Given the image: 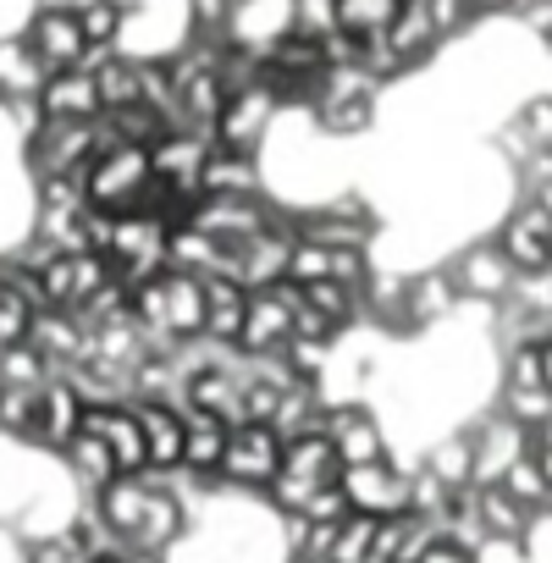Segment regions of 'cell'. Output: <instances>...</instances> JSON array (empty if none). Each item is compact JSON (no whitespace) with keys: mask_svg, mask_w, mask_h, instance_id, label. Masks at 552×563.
<instances>
[{"mask_svg":"<svg viewBox=\"0 0 552 563\" xmlns=\"http://www.w3.org/2000/svg\"><path fill=\"white\" fill-rule=\"evenodd\" d=\"M276 122H283V100H276V89L260 78L249 89H232L227 106H221V122H216V150H238V155H265Z\"/></svg>","mask_w":552,"mask_h":563,"instance_id":"obj_1","label":"cell"},{"mask_svg":"<svg viewBox=\"0 0 552 563\" xmlns=\"http://www.w3.org/2000/svg\"><path fill=\"white\" fill-rule=\"evenodd\" d=\"M276 470H283V437H276V426L243 420L227 431V459H221L216 481H227L238 492H265L276 481Z\"/></svg>","mask_w":552,"mask_h":563,"instance_id":"obj_2","label":"cell"},{"mask_svg":"<svg viewBox=\"0 0 552 563\" xmlns=\"http://www.w3.org/2000/svg\"><path fill=\"white\" fill-rule=\"evenodd\" d=\"M150 183H155V161H150V150H139V144H122V150H111V155H100V161L84 166V194H89V205H106V210H117V216L133 210Z\"/></svg>","mask_w":552,"mask_h":563,"instance_id":"obj_3","label":"cell"},{"mask_svg":"<svg viewBox=\"0 0 552 563\" xmlns=\"http://www.w3.org/2000/svg\"><path fill=\"white\" fill-rule=\"evenodd\" d=\"M448 271H453L459 294H464L470 305H503V299L514 294V282H519V271H514V260L497 249V238L464 243V249L448 260Z\"/></svg>","mask_w":552,"mask_h":563,"instance_id":"obj_4","label":"cell"},{"mask_svg":"<svg viewBox=\"0 0 552 563\" xmlns=\"http://www.w3.org/2000/svg\"><path fill=\"white\" fill-rule=\"evenodd\" d=\"M338 486H343L349 508H354V514H371V519H387V514H404V508H409V470L393 464V459L343 464V470H338Z\"/></svg>","mask_w":552,"mask_h":563,"instance_id":"obj_5","label":"cell"},{"mask_svg":"<svg viewBox=\"0 0 552 563\" xmlns=\"http://www.w3.org/2000/svg\"><path fill=\"white\" fill-rule=\"evenodd\" d=\"M294 299H299L294 282L254 288V294H249L243 332H238V349H243V354H276V349H283V343L294 338Z\"/></svg>","mask_w":552,"mask_h":563,"instance_id":"obj_6","label":"cell"},{"mask_svg":"<svg viewBox=\"0 0 552 563\" xmlns=\"http://www.w3.org/2000/svg\"><path fill=\"white\" fill-rule=\"evenodd\" d=\"M497 249L514 260L519 276H541V271L552 265V216H547L541 205L519 199V205L503 216V227H497Z\"/></svg>","mask_w":552,"mask_h":563,"instance_id":"obj_7","label":"cell"},{"mask_svg":"<svg viewBox=\"0 0 552 563\" xmlns=\"http://www.w3.org/2000/svg\"><path fill=\"white\" fill-rule=\"evenodd\" d=\"M23 34H29L34 56H40L51 73L84 67V56H89V40H84V29H78V12H67V7H34V18L23 23Z\"/></svg>","mask_w":552,"mask_h":563,"instance_id":"obj_8","label":"cell"},{"mask_svg":"<svg viewBox=\"0 0 552 563\" xmlns=\"http://www.w3.org/2000/svg\"><path fill=\"white\" fill-rule=\"evenodd\" d=\"M327 437H332V448H338V464L393 459V453H387V431H382V420H376V409H371L365 398L327 409Z\"/></svg>","mask_w":552,"mask_h":563,"instance_id":"obj_9","label":"cell"},{"mask_svg":"<svg viewBox=\"0 0 552 563\" xmlns=\"http://www.w3.org/2000/svg\"><path fill=\"white\" fill-rule=\"evenodd\" d=\"M84 431V398L67 376H51L40 387V420H34V453L56 459L73 437Z\"/></svg>","mask_w":552,"mask_h":563,"instance_id":"obj_10","label":"cell"},{"mask_svg":"<svg viewBox=\"0 0 552 563\" xmlns=\"http://www.w3.org/2000/svg\"><path fill=\"white\" fill-rule=\"evenodd\" d=\"M84 431H95L111 448V459H117L122 475L150 470V448H144V426H139L133 404H100V409L84 404Z\"/></svg>","mask_w":552,"mask_h":563,"instance_id":"obj_11","label":"cell"},{"mask_svg":"<svg viewBox=\"0 0 552 563\" xmlns=\"http://www.w3.org/2000/svg\"><path fill=\"white\" fill-rule=\"evenodd\" d=\"M464 310V294L448 265H426V271H409V316H415V332H431V327H448L459 321Z\"/></svg>","mask_w":552,"mask_h":563,"instance_id":"obj_12","label":"cell"},{"mask_svg":"<svg viewBox=\"0 0 552 563\" xmlns=\"http://www.w3.org/2000/svg\"><path fill=\"white\" fill-rule=\"evenodd\" d=\"M40 111L45 122H95L106 106H100V84L89 67H67V73H51L45 89H40Z\"/></svg>","mask_w":552,"mask_h":563,"instance_id":"obj_13","label":"cell"},{"mask_svg":"<svg viewBox=\"0 0 552 563\" xmlns=\"http://www.w3.org/2000/svg\"><path fill=\"white\" fill-rule=\"evenodd\" d=\"M199 194L205 199H249V194H271V188H265L260 155H238V150H216L210 144L205 172H199Z\"/></svg>","mask_w":552,"mask_h":563,"instance_id":"obj_14","label":"cell"},{"mask_svg":"<svg viewBox=\"0 0 552 563\" xmlns=\"http://www.w3.org/2000/svg\"><path fill=\"white\" fill-rule=\"evenodd\" d=\"M387 45H393L398 78H409V73H420L426 62H437V51H442V34L431 29V18H426V7H420V0H404V7H398V18H393V29H387Z\"/></svg>","mask_w":552,"mask_h":563,"instance_id":"obj_15","label":"cell"},{"mask_svg":"<svg viewBox=\"0 0 552 563\" xmlns=\"http://www.w3.org/2000/svg\"><path fill=\"white\" fill-rule=\"evenodd\" d=\"M51 67L34 56L29 34L23 29H7L0 34V106H12V100H40Z\"/></svg>","mask_w":552,"mask_h":563,"instance_id":"obj_16","label":"cell"},{"mask_svg":"<svg viewBox=\"0 0 552 563\" xmlns=\"http://www.w3.org/2000/svg\"><path fill=\"white\" fill-rule=\"evenodd\" d=\"M183 404H188L194 415H216V420H227V426H243V382H238L232 371H221V365L194 371L188 387H183Z\"/></svg>","mask_w":552,"mask_h":563,"instance_id":"obj_17","label":"cell"},{"mask_svg":"<svg viewBox=\"0 0 552 563\" xmlns=\"http://www.w3.org/2000/svg\"><path fill=\"white\" fill-rule=\"evenodd\" d=\"M133 415H139V426H144L150 470H177V464H183V409L155 404V398H133Z\"/></svg>","mask_w":552,"mask_h":563,"instance_id":"obj_18","label":"cell"},{"mask_svg":"<svg viewBox=\"0 0 552 563\" xmlns=\"http://www.w3.org/2000/svg\"><path fill=\"white\" fill-rule=\"evenodd\" d=\"M243 316H249V288H243V282H232V276H221V271H210L205 276V338L238 343Z\"/></svg>","mask_w":552,"mask_h":563,"instance_id":"obj_19","label":"cell"},{"mask_svg":"<svg viewBox=\"0 0 552 563\" xmlns=\"http://www.w3.org/2000/svg\"><path fill=\"white\" fill-rule=\"evenodd\" d=\"M227 431H232L227 420L183 409V470H194V475H221V459H227Z\"/></svg>","mask_w":552,"mask_h":563,"instance_id":"obj_20","label":"cell"},{"mask_svg":"<svg viewBox=\"0 0 552 563\" xmlns=\"http://www.w3.org/2000/svg\"><path fill=\"white\" fill-rule=\"evenodd\" d=\"M338 448H332V437L327 431H310V437H288L283 442V475H299V481H310V486H327V481H338Z\"/></svg>","mask_w":552,"mask_h":563,"instance_id":"obj_21","label":"cell"},{"mask_svg":"<svg viewBox=\"0 0 552 563\" xmlns=\"http://www.w3.org/2000/svg\"><path fill=\"white\" fill-rule=\"evenodd\" d=\"M95 503H100V514H106V525L122 536V547H128V536L139 530V519H144V508H150V481H144V470L139 475H117L106 492H95Z\"/></svg>","mask_w":552,"mask_h":563,"instance_id":"obj_22","label":"cell"},{"mask_svg":"<svg viewBox=\"0 0 552 563\" xmlns=\"http://www.w3.org/2000/svg\"><path fill=\"white\" fill-rule=\"evenodd\" d=\"M95 84H100V106L106 111H122V106H144V56H106L95 67Z\"/></svg>","mask_w":552,"mask_h":563,"instance_id":"obj_23","label":"cell"},{"mask_svg":"<svg viewBox=\"0 0 552 563\" xmlns=\"http://www.w3.org/2000/svg\"><path fill=\"white\" fill-rule=\"evenodd\" d=\"M470 503H475V519H481L486 536H497V541H525L530 514H525L503 486H470Z\"/></svg>","mask_w":552,"mask_h":563,"instance_id":"obj_24","label":"cell"},{"mask_svg":"<svg viewBox=\"0 0 552 563\" xmlns=\"http://www.w3.org/2000/svg\"><path fill=\"white\" fill-rule=\"evenodd\" d=\"M420 464H426L442 486H453V492L475 486V448H470V431H448V437H437V442L426 448Z\"/></svg>","mask_w":552,"mask_h":563,"instance_id":"obj_25","label":"cell"},{"mask_svg":"<svg viewBox=\"0 0 552 563\" xmlns=\"http://www.w3.org/2000/svg\"><path fill=\"white\" fill-rule=\"evenodd\" d=\"M221 243L216 238H205L199 227H172L166 232V271H188V276H210V271H221Z\"/></svg>","mask_w":552,"mask_h":563,"instance_id":"obj_26","label":"cell"},{"mask_svg":"<svg viewBox=\"0 0 552 563\" xmlns=\"http://www.w3.org/2000/svg\"><path fill=\"white\" fill-rule=\"evenodd\" d=\"M530 519H541V514H552V486H547V475H541V464H536V453H519L508 470H503V481H497Z\"/></svg>","mask_w":552,"mask_h":563,"instance_id":"obj_27","label":"cell"},{"mask_svg":"<svg viewBox=\"0 0 552 563\" xmlns=\"http://www.w3.org/2000/svg\"><path fill=\"white\" fill-rule=\"evenodd\" d=\"M497 415H508L530 437H547L552 431V393L547 387H497Z\"/></svg>","mask_w":552,"mask_h":563,"instance_id":"obj_28","label":"cell"},{"mask_svg":"<svg viewBox=\"0 0 552 563\" xmlns=\"http://www.w3.org/2000/svg\"><path fill=\"white\" fill-rule=\"evenodd\" d=\"M73 12H78V29H84L89 45H106V51L122 45V29H128V7H122V0H78Z\"/></svg>","mask_w":552,"mask_h":563,"instance_id":"obj_29","label":"cell"},{"mask_svg":"<svg viewBox=\"0 0 552 563\" xmlns=\"http://www.w3.org/2000/svg\"><path fill=\"white\" fill-rule=\"evenodd\" d=\"M56 371L45 365V354L40 349H29V343H12V349H0V387H45Z\"/></svg>","mask_w":552,"mask_h":563,"instance_id":"obj_30","label":"cell"},{"mask_svg":"<svg viewBox=\"0 0 552 563\" xmlns=\"http://www.w3.org/2000/svg\"><path fill=\"white\" fill-rule=\"evenodd\" d=\"M371 558H376V519L371 514H349L338 525V541H332L327 563H371Z\"/></svg>","mask_w":552,"mask_h":563,"instance_id":"obj_31","label":"cell"},{"mask_svg":"<svg viewBox=\"0 0 552 563\" xmlns=\"http://www.w3.org/2000/svg\"><path fill=\"white\" fill-rule=\"evenodd\" d=\"M398 7H404V0H338V29H349V34H382V29H393Z\"/></svg>","mask_w":552,"mask_h":563,"instance_id":"obj_32","label":"cell"},{"mask_svg":"<svg viewBox=\"0 0 552 563\" xmlns=\"http://www.w3.org/2000/svg\"><path fill=\"white\" fill-rule=\"evenodd\" d=\"M514 122H519V133H525V144L536 155H552V95H530L514 111Z\"/></svg>","mask_w":552,"mask_h":563,"instance_id":"obj_33","label":"cell"},{"mask_svg":"<svg viewBox=\"0 0 552 563\" xmlns=\"http://www.w3.org/2000/svg\"><path fill=\"white\" fill-rule=\"evenodd\" d=\"M288 29L310 34V40H327L338 29V0H288Z\"/></svg>","mask_w":552,"mask_h":563,"instance_id":"obj_34","label":"cell"},{"mask_svg":"<svg viewBox=\"0 0 552 563\" xmlns=\"http://www.w3.org/2000/svg\"><path fill=\"white\" fill-rule=\"evenodd\" d=\"M420 7H426V18H431V29L442 34V45L448 40H459L470 23H475V12L464 7V0H420Z\"/></svg>","mask_w":552,"mask_h":563,"instance_id":"obj_35","label":"cell"},{"mask_svg":"<svg viewBox=\"0 0 552 563\" xmlns=\"http://www.w3.org/2000/svg\"><path fill=\"white\" fill-rule=\"evenodd\" d=\"M349 514H354V508H349V497H343L338 481L316 486V497H310V508H305V519H316V525H343Z\"/></svg>","mask_w":552,"mask_h":563,"instance_id":"obj_36","label":"cell"},{"mask_svg":"<svg viewBox=\"0 0 552 563\" xmlns=\"http://www.w3.org/2000/svg\"><path fill=\"white\" fill-rule=\"evenodd\" d=\"M420 563H475V552L442 536V541H431V547H426V558H420Z\"/></svg>","mask_w":552,"mask_h":563,"instance_id":"obj_37","label":"cell"},{"mask_svg":"<svg viewBox=\"0 0 552 563\" xmlns=\"http://www.w3.org/2000/svg\"><path fill=\"white\" fill-rule=\"evenodd\" d=\"M464 7L475 12V23L481 18H508V0H464Z\"/></svg>","mask_w":552,"mask_h":563,"instance_id":"obj_38","label":"cell"},{"mask_svg":"<svg viewBox=\"0 0 552 563\" xmlns=\"http://www.w3.org/2000/svg\"><path fill=\"white\" fill-rule=\"evenodd\" d=\"M530 453H536V464H541V475H547V486H552V431H547V437H536V448H530Z\"/></svg>","mask_w":552,"mask_h":563,"instance_id":"obj_39","label":"cell"},{"mask_svg":"<svg viewBox=\"0 0 552 563\" xmlns=\"http://www.w3.org/2000/svg\"><path fill=\"white\" fill-rule=\"evenodd\" d=\"M536 354H541V387L552 393V338H547V343H536Z\"/></svg>","mask_w":552,"mask_h":563,"instance_id":"obj_40","label":"cell"},{"mask_svg":"<svg viewBox=\"0 0 552 563\" xmlns=\"http://www.w3.org/2000/svg\"><path fill=\"white\" fill-rule=\"evenodd\" d=\"M525 199H530V205H541V210H547V216H552V183H541V188H530V194H525Z\"/></svg>","mask_w":552,"mask_h":563,"instance_id":"obj_41","label":"cell"},{"mask_svg":"<svg viewBox=\"0 0 552 563\" xmlns=\"http://www.w3.org/2000/svg\"><path fill=\"white\" fill-rule=\"evenodd\" d=\"M530 7H536V0H508V18H525Z\"/></svg>","mask_w":552,"mask_h":563,"instance_id":"obj_42","label":"cell"},{"mask_svg":"<svg viewBox=\"0 0 552 563\" xmlns=\"http://www.w3.org/2000/svg\"><path fill=\"white\" fill-rule=\"evenodd\" d=\"M89 563H128L122 552H100V558H89Z\"/></svg>","mask_w":552,"mask_h":563,"instance_id":"obj_43","label":"cell"},{"mask_svg":"<svg viewBox=\"0 0 552 563\" xmlns=\"http://www.w3.org/2000/svg\"><path fill=\"white\" fill-rule=\"evenodd\" d=\"M547 282H552V265H547Z\"/></svg>","mask_w":552,"mask_h":563,"instance_id":"obj_44","label":"cell"}]
</instances>
